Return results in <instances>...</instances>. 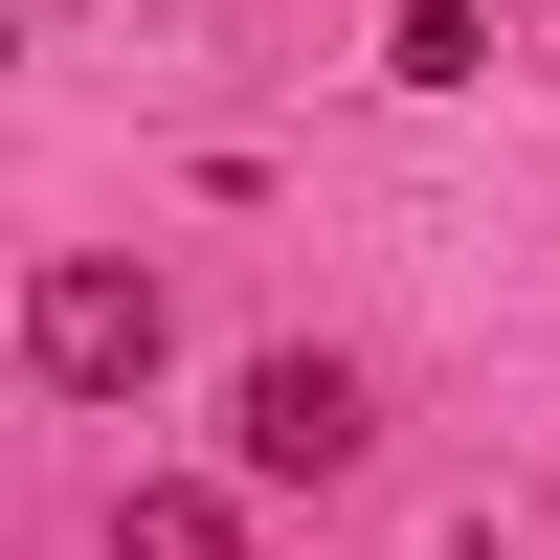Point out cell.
I'll use <instances>...</instances> for the list:
<instances>
[{
	"label": "cell",
	"mask_w": 560,
	"mask_h": 560,
	"mask_svg": "<svg viewBox=\"0 0 560 560\" xmlns=\"http://www.w3.org/2000/svg\"><path fill=\"white\" fill-rule=\"evenodd\" d=\"M113 560H247V493L224 471H135L113 493Z\"/></svg>",
	"instance_id": "3957f363"
},
{
	"label": "cell",
	"mask_w": 560,
	"mask_h": 560,
	"mask_svg": "<svg viewBox=\"0 0 560 560\" xmlns=\"http://www.w3.org/2000/svg\"><path fill=\"white\" fill-rule=\"evenodd\" d=\"M224 448H247L269 493H337L359 448H382V404H359V359H314V337H292V359H247V404H224Z\"/></svg>",
	"instance_id": "7a4b0ae2"
},
{
	"label": "cell",
	"mask_w": 560,
	"mask_h": 560,
	"mask_svg": "<svg viewBox=\"0 0 560 560\" xmlns=\"http://www.w3.org/2000/svg\"><path fill=\"white\" fill-rule=\"evenodd\" d=\"M158 337H179V314H158L135 247H45V269H23V382H45V404H135Z\"/></svg>",
	"instance_id": "6da1fadb"
},
{
	"label": "cell",
	"mask_w": 560,
	"mask_h": 560,
	"mask_svg": "<svg viewBox=\"0 0 560 560\" xmlns=\"http://www.w3.org/2000/svg\"><path fill=\"white\" fill-rule=\"evenodd\" d=\"M0 68H23V23H0Z\"/></svg>",
	"instance_id": "5b68a950"
},
{
	"label": "cell",
	"mask_w": 560,
	"mask_h": 560,
	"mask_svg": "<svg viewBox=\"0 0 560 560\" xmlns=\"http://www.w3.org/2000/svg\"><path fill=\"white\" fill-rule=\"evenodd\" d=\"M382 68H404V90H471V68H493V23H471V0H404V45H382Z\"/></svg>",
	"instance_id": "277c9868"
}]
</instances>
